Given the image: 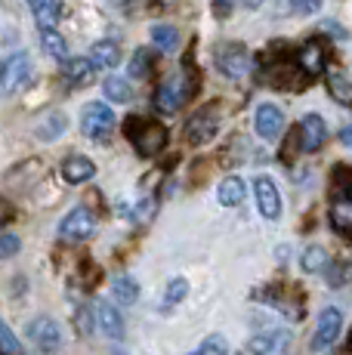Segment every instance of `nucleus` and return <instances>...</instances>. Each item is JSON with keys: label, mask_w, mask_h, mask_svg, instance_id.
Segmentation results:
<instances>
[{"label": "nucleus", "mask_w": 352, "mask_h": 355, "mask_svg": "<svg viewBox=\"0 0 352 355\" xmlns=\"http://www.w3.org/2000/svg\"><path fill=\"white\" fill-rule=\"evenodd\" d=\"M281 127H284V118H281L279 105L266 102V105L256 108V114H254V130H256V136H260V139H275V136L281 133Z\"/></svg>", "instance_id": "obj_13"}, {"label": "nucleus", "mask_w": 352, "mask_h": 355, "mask_svg": "<svg viewBox=\"0 0 352 355\" xmlns=\"http://www.w3.org/2000/svg\"><path fill=\"white\" fill-rule=\"evenodd\" d=\"M40 40H44V50L50 53L53 59H59V62H65V59H69V44H65L62 34H56V31H40Z\"/></svg>", "instance_id": "obj_27"}, {"label": "nucleus", "mask_w": 352, "mask_h": 355, "mask_svg": "<svg viewBox=\"0 0 352 355\" xmlns=\"http://www.w3.org/2000/svg\"><path fill=\"white\" fill-rule=\"evenodd\" d=\"M31 10V16L37 19L40 31H53V25L62 16V0H25Z\"/></svg>", "instance_id": "obj_16"}, {"label": "nucleus", "mask_w": 352, "mask_h": 355, "mask_svg": "<svg viewBox=\"0 0 352 355\" xmlns=\"http://www.w3.org/2000/svg\"><path fill=\"white\" fill-rule=\"evenodd\" d=\"M0 349H3V355H22V346H19L16 334H12L3 322H0Z\"/></svg>", "instance_id": "obj_33"}, {"label": "nucleus", "mask_w": 352, "mask_h": 355, "mask_svg": "<svg viewBox=\"0 0 352 355\" xmlns=\"http://www.w3.org/2000/svg\"><path fill=\"white\" fill-rule=\"evenodd\" d=\"M152 214H155V201L148 198V201H142V204H137V207H133V216H130V220L148 223V220H152Z\"/></svg>", "instance_id": "obj_35"}, {"label": "nucleus", "mask_w": 352, "mask_h": 355, "mask_svg": "<svg viewBox=\"0 0 352 355\" xmlns=\"http://www.w3.org/2000/svg\"><path fill=\"white\" fill-rule=\"evenodd\" d=\"M328 90H331V96L340 102V105H349L352 108V84L343 78V74L328 71Z\"/></svg>", "instance_id": "obj_26"}, {"label": "nucleus", "mask_w": 352, "mask_h": 355, "mask_svg": "<svg viewBox=\"0 0 352 355\" xmlns=\"http://www.w3.org/2000/svg\"><path fill=\"white\" fill-rule=\"evenodd\" d=\"M80 127H84V133L90 136L93 142H103L112 136V130H114V114H112V108L105 105V102H90V105L84 108V121H80Z\"/></svg>", "instance_id": "obj_4"}, {"label": "nucleus", "mask_w": 352, "mask_h": 355, "mask_svg": "<svg viewBox=\"0 0 352 355\" xmlns=\"http://www.w3.org/2000/svg\"><path fill=\"white\" fill-rule=\"evenodd\" d=\"M340 327H343V312L328 306V309L318 315V324L313 334V352H324L328 346H334V340L340 337Z\"/></svg>", "instance_id": "obj_9"}, {"label": "nucleus", "mask_w": 352, "mask_h": 355, "mask_svg": "<svg viewBox=\"0 0 352 355\" xmlns=\"http://www.w3.org/2000/svg\"><path fill=\"white\" fill-rule=\"evenodd\" d=\"M245 192H247L245 180L232 173V176H226V180L220 182V189H216V198H220L222 207H238V204L245 201Z\"/></svg>", "instance_id": "obj_19"}, {"label": "nucleus", "mask_w": 352, "mask_h": 355, "mask_svg": "<svg viewBox=\"0 0 352 355\" xmlns=\"http://www.w3.org/2000/svg\"><path fill=\"white\" fill-rule=\"evenodd\" d=\"M331 226L340 235L352 238V195H343V192L334 195V201H331Z\"/></svg>", "instance_id": "obj_15"}, {"label": "nucleus", "mask_w": 352, "mask_h": 355, "mask_svg": "<svg viewBox=\"0 0 352 355\" xmlns=\"http://www.w3.org/2000/svg\"><path fill=\"white\" fill-rule=\"evenodd\" d=\"M28 337L44 355H56L59 349H62V331H59V324L46 315H40L28 324Z\"/></svg>", "instance_id": "obj_6"}, {"label": "nucleus", "mask_w": 352, "mask_h": 355, "mask_svg": "<svg viewBox=\"0 0 352 355\" xmlns=\"http://www.w3.org/2000/svg\"><path fill=\"white\" fill-rule=\"evenodd\" d=\"M127 136H130L133 148L139 158H155L167 142V127L158 121H146V118H130L127 121Z\"/></svg>", "instance_id": "obj_1"}, {"label": "nucleus", "mask_w": 352, "mask_h": 355, "mask_svg": "<svg viewBox=\"0 0 352 355\" xmlns=\"http://www.w3.org/2000/svg\"><path fill=\"white\" fill-rule=\"evenodd\" d=\"M254 198H256V210L266 220H279L281 216V192L275 186L272 176H256L254 180Z\"/></svg>", "instance_id": "obj_7"}, {"label": "nucleus", "mask_w": 352, "mask_h": 355, "mask_svg": "<svg viewBox=\"0 0 352 355\" xmlns=\"http://www.w3.org/2000/svg\"><path fill=\"white\" fill-rule=\"evenodd\" d=\"M112 297L118 300V303H124V306L137 303V300H139V284L133 282L130 275H118L112 282Z\"/></svg>", "instance_id": "obj_22"}, {"label": "nucleus", "mask_w": 352, "mask_h": 355, "mask_svg": "<svg viewBox=\"0 0 352 355\" xmlns=\"http://www.w3.org/2000/svg\"><path fill=\"white\" fill-rule=\"evenodd\" d=\"M297 68H300L309 80L318 78V74L328 68V50H324L322 40H309V44H303L300 50H297Z\"/></svg>", "instance_id": "obj_11"}, {"label": "nucleus", "mask_w": 352, "mask_h": 355, "mask_svg": "<svg viewBox=\"0 0 352 355\" xmlns=\"http://www.w3.org/2000/svg\"><path fill=\"white\" fill-rule=\"evenodd\" d=\"M121 62V46L114 40H96L90 50V65L93 68H114Z\"/></svg>", "instance_id": "obj_20"}, {"label": "nucleus", "mask_w": 352, "mask_h": 355, "mask_svg": "<svg viewBox=\"0 0 352 355\" xmlns=\"http://www.w3.org/2000/svg\"><path fill=\"white\" fill-rule=\"evenodd\" d=\"M186 293H188V282H186V278H173V282L167 284V293H164V306H167V309H170V306L182 303V300H186Z\"/></svg>", "instance_id": "obj_32"}, {"label": "nucleus", "mask_w": 352, "mask_h": 355, "mask_svg": "<svg viewBox=\"0 0 352 355\" xmlns=\"http://www.w3.org/2000/svg\"><path fill=\"white\" fill-rule=\"evenodd\" d=\"M93 176H96V164L90 158H84V155H71V158L62 164V180L71 182V186H80V182L93 180Z\"/></svg>", "instance_id": "obj_17"}, {"label": "nucleus", "mask_w": 352, "mask_h": 355, "mask_svg": "<svg viewBox=\"0 0 352 355\" xmlns=\"http://www.w3.org/2000/svg\"><path fill=\"white\" fill-rule=\"evenodd\" d=\"M290 337L284 331H263L260 337L250 340V352L254 355H288Z\"/></svg>", "instance_id": "obj_14"}, {"label": "nucleus", "mask_w": 352, "mask_h": 355, "mask_svg": "<svg viewBox=\"0 0 352 355\" xmlns=\"http://www.w3.org/2000/svg\"><path fill=\"white\" fill-rule=\"evenodd\" d=\"M96 322H99V327H103L105 337H112V340L124 337V318H121V312L114 309L112 303H99L96 306Z\"/></svg>", "instance_id": "obj_18"}, {"label": "nucleus", "mask_w": 352, "mask_h": 355, "mask_svg": "<svg viewBox=\"0 0 352 355\" xmlns=\"http://www.w3.org/2000/svg\"><path fill=\"white\" fill-rule=\"evenodd\" d=\"M188 96H192V93H188L186 80H182V78H170V80H164V84L155 90L152 105H155V112H161V114H176Z\"/></svg>", "instance_id": "obj_5"}, {"label": "nucleus", "mask_w": 352, "mask_h": 355, "mask_svg": "<svg viewBox=\"0 0 352 355\" xmlns=\"http://www.w3.org/2000/svg\"><path fill=\"white\" fill-rule=\"evenodd\" d=\"M220 114H222L220 102L198 108V112H195L192 118H188V124H186L188 142H192V146H204V142H211V139H213V133L220 130Z\"/></svg>", "instance_id": "obj_3"}, {"label": "nucleus", "mask_w": 352, "mask_h": 355, "mask_svg": "<svg viewBox=\"0 0 352 355\" xmlns=\"http://www.w3.org/2000/svg\"><path fill=\"white\" fill-rule=\"evenodd\" d=\"M216 65L222 68L226 78H245L250 68V53L241 44H222L216 50Z\"/></svg>", "instance_id": "obj_10"}, {"label": "nucleus", "mask_w": 352, "mask_h": 355, "mask_svg": "<svg viewBox=\"0 0 352 355\" xmlns=\"http://www.w3.org/2000/svg\"><path fill=\"white\" fill-rule=\"evenodd\" d=\"M93 71H96V68L90 65V59H69L65 68H62L65 80H71V84H84V80H90Z\"/></svg>", "instance_id": "obj_25"}, {"label": "nucleus", "mask_w": 352, "mask_h": 355, "mask_svg": "<svg viewBox=\"0 0 352 355\" xmlns=\"http://www.w3.org/2000/svg\"><path fill=\"white\" fill-rule=\"evenodd\" d=\"M328 263L331 259H328V250L324 248H309L306 254H303V269L306 272H324Z\"/></svg>", "instance_id": "obj_30"}, {"label": "nucleus", "mask_w": 352, "mask_h": 355, "mask_svg": "<svg viewBox=\"0 0 352 355\" xmlns=\"http://www.w3.org/2000/svg\"><path fill=\"white\" fill-rule=\"evenodd\" d=\"M152 53L148 50H137L133 53V59H130V78H137V80H146L148 74H152Z\"/></svg>", "instance_id": "obj_29"}, {"label": "nucleus", "mask_w": 352, "mask_h": 355, "mask_svg": "<svg viewBox=\"0 0 352 355\" xmlns=\"http://www.w3.org/2000/svg\"><path fill=\"white\" fill-rule=\"evenodd\" d=\"M297 136H300V148L303 152H318L328 139V127H324L322 114H306L297 127Z\"/></svg>", "instance_id": "obj_12"}, {"label": "nucleus", "mask_w": 352, "mask_h": 355, "mask_svg": "<svg viewBox=\"0 0 352 355\" xmlns=\"http://www.w3.org/2000/svg\"><path fill=\"white\" fill-rule=\"evenodd\" d=\"M290 6H294V12H300V16H313V12H318L322 0H290Z\"/></svg>", "instance_id": "obj_36"}, {"label": "nucleus", "mask_w": 352, "mask_h": 355, "mask_svg": "<svg viewBox=\"0 0 352 355\" xmlns=\"http://www.w3.org/2000/svg\"><path fill=\"white\" fill-rule=\"evenodd\" d=\"M340 142L352 152V127H343V130H340Z\"/></svg>", "instance_id": "obj_37"}, {"label": "nucleus", "mask_w": 352, "mask_h": 355, "mask_svg": "<svg viewBox=\"0 0 352 355\" xmlns=\"http://www.w3.org/2000/svg\"><path fill=\"white\" fill-rule=\"evenodd\" d=\"M0 355H3V352H0Z\"/></svg>", "instance_id": "obj_40"}, {"label": "nucleus", "mask_w": 352, "mask_h": 355, "mask_svg": "<svg viewBox=\"0 0 352 355\" xmlns=\"http://www.w3.org/2000/svg\"><path fill=\"white\" fill-rule=\"evenodd\" d=\"M226 352H229L226 337H222V334H213V337H207L204 343L198 346V349L188 352V355H226Z\"/></svg>", "instance_id": "obj_31"}, {"label": "nucleus", "mask_w": 352, "mask_h": 355, "mask_svg": "<svg viewBox=\"0 0 352 355\" xmlns=\"http://www.w3.org/2000/svg\"><path fill=\"white\" fill-rule=\"evenodd\" d=\"M96 232V216L87 207H74L62 223H59V238L65 241H87V238Z\"/></svg>", "instance_id": "obj_8"}, {"label": "nucleus", "mask_w": 352, "mask_h": 355, "mask_svg": "<svg viewBox=\"0 0 352 355\" xmlns=\"http://www.w3.org/2000/svg\"><path fill=\"white\" fill-rule=\"evenodd\" d=\"M152 40H155V46H158L161 53H173L176 46H179V31H176L173 25H155Z\"/></svg>", "instance_id": "obj_24"}, {"label": "nucleus", "mask_w": 352, "mask_h": 355, "mask_svg": "<svg viewBox=\"0 0 352 355\" xmlns=\"http://www.w3.org/2000/svg\"><path fill=\"white\" fill-rule=\"evenodd\" d=\"M19 248H22V241H19L16 235H0V259H10L19 254Z\"/></svg>", "instance_id": "obj_34"}, {"label": "nucleus", "mask_w": 352, "mask_h": 355, "mask_svg": "<svg viewBox=\"0 0 352 355\" xmlns=\"http://www.w3.org/2000/svg\"><path fill=\"white\" fill-rule=\"evenodd\" d=\"M229 3H232V0H213L216 12H226V10H229Z\"/></svg>", "instance_id": "obj_39"}, {"label": "nucleus", "mask_w": 352, "mask_h": 355, "mask_svg": "<svg viewBox=\"0 0 352 355\" xmlns=\"http://www.w3.org/2000/svg\"><path fill=\"white\" fill-rule=\"evenodd\" d=\"M245 10H256V6H263V0H238Z\"/></svg>", "instance_id": "obj_38"}, {"label": "nucleus", "mask_w": 352, "mask_h": 355, "mask_svg": "<svg viewBox=\"0 0 352 355\" xmlns=\"http://www.w3.org/2000/svg\"><path fill=\"white\" fill-rule=\"evenodd\" d=\"M103 90H105V96L112 99V102H130V99H133L130 80H127V78H121V74H112V78H105Z\"/></svg>", "instance_id": "obj_23"}, {"label": "nucleus", "mask_w": 352, "mask_h": 355, "mask_svg": "<svg viewBox=\"0 0 352 355\" xmlns=\"http://www.w3.org/2000/svg\"><path fill=\"white\" fill-rule=\"evenodd\" d=\"M65 130H69V121H65V114L50 112V114H46V118L37 124V139L53 142V139H56V136H62Z\"/></svg>", "instance_id": "obj_21"}, {"label": "nucleus", "mask_w": 352, "mask_h": 355, "mask_svg": "<svg viewBox=\"0 0 352 355\" xmlns=\"http://www.w3.org/2000/svg\"><path fill=\"white\" fill-rule=\"evenodd\" d=\"M324 278H328L331 288H343L346 282H352V263H328Z\"/></svg>", "instance_id": "obj_28"}, {"label": "nucleus", "mask_w": 352, "mask_h": 355, "mask_svg": "<svg viewBox=\"0 0 352 355\" xmlns=\"http://www.w3.org/2000/svg\"><path fill=\"white\" fill-rule=\"evenodd\" d=\"M31 80V56L28 53H12L3 65H0V96L19 93Z\"/></svg>", "instance_id": "obj_2"}]
</instances>
